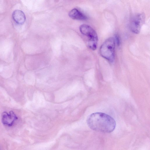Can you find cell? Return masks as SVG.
<instances>
[{
	"label": "cell",
	"instance_id": "1",
	"mask_svg": "<svg viewBox=\"0 0 150 150\" xmlns=\"http://www.w3.org/2000/svg\"><path fill=\"white\" fill-rule=\"evenodd\" d=\"M88 125L91 129L104 133H110L115 129L116 123L114 119L104 113H92L87 119Z\"/></svg>",
	"mask_w": 150,
	"mask_h": 150
},
{
	"label": "cell",
	"instance_id": "2",
	"mask_svg": "<svg viewBox=\"0 0 150 150\" xmlns=\"http://www.w3.org/2000/svg\"><path fill=\"white\" fill-rule=\"evenodd\" d=\"M115 44L114 38H109L105 41L100 48L101 55L110 62H113L114 60Z\"/></svg>",
	"mask_w": 150,
	"mask_h": 150
},
{
	"label": "cell",
	"instance_id": "3",
	"mask_svg": "<svg viewBox=\"0 0 150 150\" xmlns=\"http://www.w3.org/2000/svg\"><path fill=\"white\" fill-rule=\"evenodd\" d=\"M81 32L87 37L88 47L92 50H95L97 47L98 37L97 33L91 26L87 24H82L79 28Z\"/></svg>",
	"mask_w": 150,
	"mask_h": 150
},
{
	"label": "cell",
	"instance_id": "4",
	"mask_svg": "<svg viewBox=\"0 0 150 150\" xmlns=\"http://www.w3.org/2000/svg\"><path fill=\"white\" fill-rule=\"evenodd\" d=\"M145 20V16L143 13L137 14L134 16L130 24V28L132 32L135 34L139 33Z\"/></svg>",
	"mask_w": 150,
	"mask_h": 150
},
{
	"label": "cell",
	"instance_id": "5",
	"mask_svg": "<svg viewBox=\"0 0 150 150\" xmlns=\"http://www.w3.org/2000/svg\"><path fill=\"white\" fill-rule=\"evenodd\" d=\"M17 118L14 113L12 111L9 113L3 112L2 114L1 121L3 124L8 126L13 125Z\"/></svg>",
	"mask_w": 150,
	"mask_h": 150
},
{
	"label": "cell",
	"instance_id": "6",
	"mask_svg": "<svg viewBox=\"0 0 150 150\" xmlns=\"http://www.w3.org/2000/svg\"><path fill=\"white\" fill-rule=\"evenodd\" d=\"M15 22L18 25L23 24L25 20V17L24 13L21 11L17 10L14 11L12 15Z\"/></svg>",
	"mask_w": 150,
	"mask_h": 150
},
{
	"label": "cell",
	"instance_id": "7",
	"mask_svg": "<svg viewBox=\"0 0 150 150\" xmlns=\"http://www.w3.org/2000/svg\"><path fill=\"white\" fill-rule=\"evenodd\" d=\"M69 15L71 18L78 20H85L87 17L84 14L78 9L74 8L71 10L69 13Z\"/></svg>",
	"mask_w": 150,
	"mask_h": 150
},
{
	"label": "cell",
	"instance_id": "8",
	"mask_svg": "<svg viewBox=\"0 0 150 150\" xmlns=\"http://www.w3.org/2000/svg\"><path fill=\"white\" fill-rule=\"evenodd\" d=\"M115 43H116L118 46H119L120 44V38L118 35L116 34L115 35L114 38Z\"/></svg>",
	"mask_w": 150,
	"mask_h": 150
}]
</instances>
